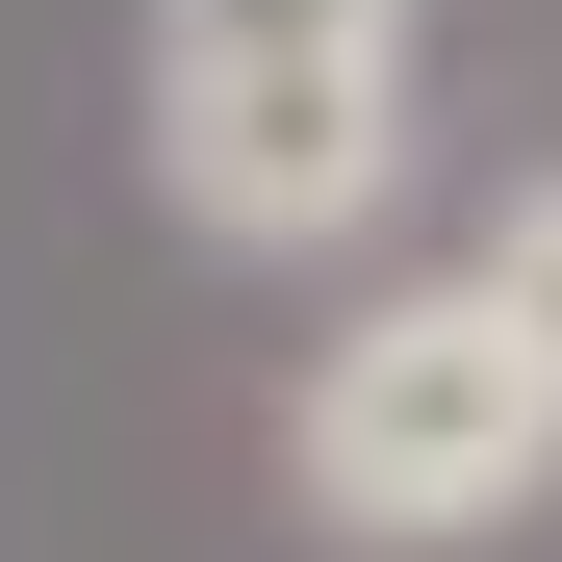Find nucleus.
I'll return each instance as SVG.
<instances>
[{
	"label": "nucleus",
	"instance_id": "2",
	"mask_svg": "<svg viewBox=\"0 0 562 562\" xmlns=\"http://www.w3.org/2000/svg\"><path fill=\"white\" fill-rule=\"evenodd\" d=\"M281 460H307V512H333V537H384V562L512 537V512L562 486V358L512 333V281H486V256H460V281H384V307H333V333H307Z\"/></svg>",
	"mask_w": 562,
	"mask_h": 562
},
{
	"label": "nucleus",
	"instance_id": "3",
	"mask_svg": "<svg viewBox=\"0 0 562 562\" xmlns=\"http://www.w3.org/2000/svg\"><path fill=\"white\" fill-rule=\"evenodd\" d=\"M486 281H512V333L562 358V179H512V205H486Z\"/></svg>",
	"mask_w": 562,
	"mask_h": 562
},
{
	"label": "nucleus",
	"instance_id": "1",
	"mask_svg": "<svg viewBox=\"0 0 562 562\" xmlns=\"http://www.w3.org/2000/svg\"><path fill=\"white\" fill-rule=\"evenodd\" d=\"M409 26L435 0H154V205L205 256H333L409 179Z\"/></svg>",
	"mask_w": 562,
	"mask_h": 562
}]
</instances>
